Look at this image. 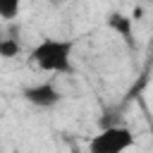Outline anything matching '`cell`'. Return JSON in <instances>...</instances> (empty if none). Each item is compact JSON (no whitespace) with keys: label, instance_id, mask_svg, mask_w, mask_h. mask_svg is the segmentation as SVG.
Instances as JSON below:
<instances>
[{"label":"cell","instance_id":"cell-1","mask_svg":"<svg viewBox=\"0 0 153 153\" xmlns=\"http://www.w3.org/2000/svg\"><path fill=\"white\" fill-rule=\"evenodd\" d=\"M72 53H74V41L43 38L31 48L29 62H31V67H36L41 72L67 74V72H72Z\"/></svg>","mask_w":153,"mask_h":153},{"label":"cell","instance_id":"cell-2","mask_svg":"<svg viewBox=\"0 0 153 153\" xmlns=\"http://www.w3.org/2000/svg\"><path fill=\"white\" fill-rule=\"evenodd\" d=\"M134 146V134L127 127H108L96 134L88 143L91 153H122Z\"/></svg>","mask_w":153,"mask_h":153},{"label":"cell","instance_id":"cell-3","mask_svg":"<svg viewBox=\"0 0 153 153\" xmlns=\"http://www.w3.org/2000/svg\"><path fill=\"white\" fill-rule=\"evenodd\" d=\"M24 98H26L31 105H36V108H53V105L60 103L62 96H60V91H57L53 84L43 81V84L26 86V88H24Z\"/></svg>","mask_w":153,"mask_h":153},{"label":"cell","instance_id":"cell-4","mask_svg":"<svg viewBox=\"0 0 153 153\" xmlns=\"http://www.w3.org/2000/svg\"><path fill=\"white\" fill-rule=\"evenodd\" d=\"M108 26L115 29L117 33H122V36L129 41V36H131V19H129V17H124V14H120V12H112V14L108 17Z\"/></svg>","mask_w":153,"mask_h":153},{"label":"cell","instance_id":"cell-5","mask_svg":"<svg viewBox=\"0 0 153 153\" xmlns=\"http://www.w3.org/2000/svg\"><path fill=\"white\" fill-rule=\"evenodd\" d=\"M19 53H22V45H19L17 38H0V57L12 60V57H17Z\"/></svg>","mask_w":153,"mask_h":153},{"label":"cell","instance_id":"cell-6","mask_svg":"<svg viewBox=\"0 0 153 153\" xmlns=\"http://www.w3.org/2000/svg\"><path fill=\"white\" fill-rule=\"evenodd\" d=\"M22 0H0V19H14L19 14Z\"/></svg>","mask_w":153,"mask_h":153}]
</instances>
